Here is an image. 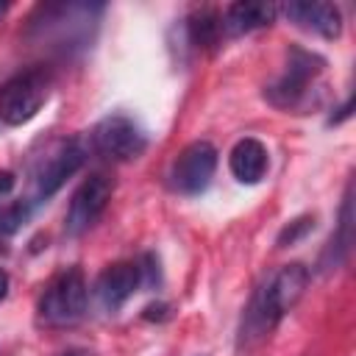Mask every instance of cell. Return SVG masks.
<instances>
[{
    "mask_svg": "<svg viewBox=\"0 0 356 356\" xmlns=\"http://www.w3.org/2000/svg\"><path fill=\"white\" fill-rule=\"evenodd\" d=\"M306 286H309V270L300 261H292V264H284L281 270H275L253 292V298L242 314L239 350H248V348L259 345L264 337H270V331L281 323V317L298 306Z\"/></svg>",
    "mask_w": 356,
    "mask_h": 356,
    "instance_id": "1",
    "label": "cell"
},
{
    "mask_svg": "<svg viewBox=\"0 0 356 356\" xmlns=\"http://www.w3.org/2000/svg\"><path fill=\"white\" fill-rule=\"evenodd\" d=\"M86 300H89V289H86L83 270L67 267L44 286L36 312L44 325L67 328V325H75L86 314Z\"/></svg>",
    "mask_w": 356,
    "mask_h": 356,
    "instance_id": "2",
    "label": "cell"
},
{
    "mask_svg": "<svg viewBox=\"0 0 356 356\" xmlns=\"http://www.w3.org/2000/svg\"><path fill=\"white\" fill-rule=\"evenodd\" d=\"M53 75L44 67H28L11 75L0 86V122L22 125L39 114L44 100L50 97Z\"/></svg>",
    "mask_w": 356,
    "mask_h": 356,
    "instance_id": "3",
    "label": "cell"
},
{
    "mask_svg": "<svg viewBox=\"0 0 356 356\" xmlns=\"http://www.w3.org/2000/svg\"><path fill=\"white\" fill-rule=\"evenodd\" d=\"M86 150L81 147L78 139H58L36 164L33 170V192H31V203H42L47 197H53L67 178H72L81 167H83Z\"/></svg>",
    "mask_w": 356,
    "mask_h": 356,
    "instance_id": "4",
    "label": "cell"
},
{
    "mask_svg": "<svg viewBox=\"0 0 356 356\" xmlns=\"http://www.w3.org/2000/svg\"><path fill=\"white\" fill-rule=\"evenodd\" d=\"M89 139H92L95 153H100L103 159H111V161H134L136 156H142V150L147 145L145 131L128 114L103 117L92 128Z\"/></svg>",
    "mask_w": 356,
    "mask_h": 356,
    "instance_id": "5",
    "label": "cell"
},
{
    "mask_svg": "<svg viewBox=\"0 0 356 356\" xmlns=\"http://www.w3.org/2000/svg\"><path fill=\"white\" fill-rule=\"evenodd\" d=\"M323 67H325V61L317 53H309L303 47H292L284 75L275 83L267 86L264 97L273 106H278V108H295V106H300V100L309 92V83H314V78L323 72Z\"/></svg>",
    "mask_w": 356,
    "mask_h": 356,
    "instance_id": "6",
    "label": "cell"
},
{
    "mask_svg": "<svg viewBox=\"0 0 356 356\" xmlns=\"http://www.w3.org/2000/svg\"><path fill=\"white\" fill-rule=\"evenodd\" d=\"M217 170V147L211 142H189L170 167V186L181 195H200Z\"/></svg>",
    "mask_w": 356,
    "mask_h": 356,
    "instance_id": "7",
    "label": "cell"
},
{
    "mask_svg": "<svg viewBox=\"0 0 356 356\" xmlns=\"http://www.w3.org/2000/svg\"><path fill=\"white\" fill-rule=\"evenodd\" d=\"M111 181L106 175H89L72 195L70 200V209H67V217H64V231L67 236H81L83 231H89L100 214L106 211L108 200H111Z\"/></svg>",
    "mask_w": 356,
    "mask_h": 356,
    "instance_id": "8",
    "label": "cell"
},
{
    "mask_svg": "<svg viewBox=\"0 0 356 356\" xmlns=\"http://www.w3.org/2000/svg\"><path fill=\"white\" fill-rule=\"evenodd\" d=\"M142 284V270L136 261H117L108 264L97 281H95V300L100 303L103 312L114 314L125 306V300L139 289Z\"/></svg>",
    "mask_w": 356,
    "mask_h": 356,
    "instance_id": "9",
    "label": "cell"
},
{
    "mask_svg": "<svg viewBox=\"0 0 356 356\" xmlns=\"http://www.w3.org/2000/svg\"><path fill=\"white\" fill-rule=\"evenodd\" d=\"M284 14L298 28H306L325 39H337L342 33V14L334 3H286Z\"/></svg>",
    "mask_w": 356,
    "mask_h": 356,
    "instance_id": "10",
    "label": "cell"
},
{
    "mask_svg": "<svg viewBox=\"0 0 356 356\" xmlns=\"http://www.w3.org/2000/svg\"><path fill=\"white\" fill-rule=\"evenodd\" d=\"M275 6L273 3H259V0H245V3H234L225 8V14L220 17L222 33L225 36H242L259 28H267L275 19Z\"/></svg>",
    "mask_w": 356,
    "mask_h": 356,
    "instance_id": "11",
    "label": "cell"
},
{
    "mask_svg": "<svg viewBox=\"0 0 356 356\" xmlns=\"http://www.w3.org/2000/svg\"><path fill=\"white\" fill-rule=\"evenodd\" d=\"M228 167H231V172H234L236 181H242V184H259V181L264 178L267 167H270L267 147H264L259 139L245 136V139H239V142L231 147V153H228Z\"/></svg>",
    "mask_w": 356,
    "mask_h": 356,
    "instance_id": "12",
    "label": "cell"
},
{
    "mask_svg": "<svg viewBox=\"0 0 356 356\" xmlns=\"http://www.w3.org/2000/svg\"><path fill=\"white\" fill-rule=\"evenodd\" d=\"M350 245H353V195H350V186H348L345 200H342V209H339V225H337V234L331 236L328 248L323 250L320 267H323V270H337V267L348 259Z\"/></svg>",
    "mask_w": 356,
    "mask_h": 356,
    "instance_id": "13",
    "label": "cell"
},
{
    "mask_svg": "<svg viewBox=\"0 0 356 356\" xmlns=\"http://www.w3.org/2000/svg\"><path fill=\"white\" fill-rule=\"evenodd\" d=\"M186 33H189V42L195 47H214L220 42V36H222L220 17L214 11H197L186 22Z\"/></svg>",
    "mask_w": 356,
    "mask_h": 356,
    "instance_id": "14",
    "label": "cell"
},
{
    "mask_svg": "<svg viewBox=\"0 0 356 356\" xmlns=\"http://www.w3.org/2000/svg\"><path fill=\"white\" fill-rule=\"evenodd\" d=\"M314 228V217L312 214H303V217H295L292 222H286L281 231H278V239H275V245L278 248H289V245H295V242H300L309 231Z\"/></svg>",
    "mask_w": 356,
    "mask_h": 356,
    "instance_id": "15",
    "label": "cell"
},
{
    "mask_svg": "<svg viewBox=\"0 0 356 356\" xmlns=\"http://www.w3.org/2000/svg\"><path fill=\"white\" fill-rule=\"evenodd\" d=\"M31 214V200H14L0 211V234H14Z\"/></svg>",
    "mask_w": 356,
    "mask_h": 356,
    "instance_id": "16",
    "label": "cell"
},
{
    "mask_svg": "<svg viewBox=\"0 0 356 356\" xmlns=\"http://www.w3.org/2000/svg\"><path fill=\"white\" fill-rule=\"evenodd\" d=\"M11 189H14V172L3 170V172H0V197H6Z\"/></svg>",
    "mask_w": 356,
    "mask_h": 356,
    "instance_id": "17",
    "label": "cell"
},
{
    "mask_svg": "<svg viewBox=\"0 0 356 356\" xmlns=\"http://www.w3.org/2000/svg\"><path fill=\"white\" fill-rule=\"evenodd\" d=\"M6 292H8V273L0 267V300L6 298Z\"/></svg>",
    "mask_w": 356,
    "mask_h": 356,
    "instance_id": "18",
    "label": "cell"
},
{
    "mask_svg": "<svg viewBox=\"0 0 356 356\" xmlns=\"http://www.w3.org/2000/svg\"><path fill=\"white\" fill-rule=\"evenodd\" d=\"M3 11H6V3H0V14H3Z\"/></svg>",
    "mask_w": 356,
    "mask_h": 356,
    "instance_id": "19",
    "label": "cell"
}]
</instances>
